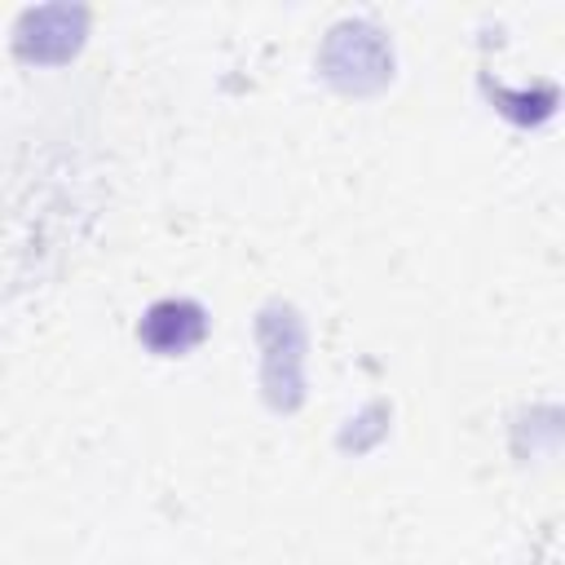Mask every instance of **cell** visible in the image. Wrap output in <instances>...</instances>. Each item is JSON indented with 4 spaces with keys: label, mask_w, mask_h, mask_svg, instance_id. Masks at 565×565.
Masks as SVG:
<instances>
[{
    "label": "cell",
    "mask_w": 565,
    "mask_h": 565,
    "mask_svg": "<svg viewBox=\"0 0 565 565\" xmlns=\"http://www.w3.org/2000/svg\"><path fill=\"white\" fill-rule=\"evenodd\" d=\"M141 335L159 349V353H181L203 335V313L194 305H154Z\"/></svg>",
    "instance_id": "6da1fadb"
}]
</instances>
